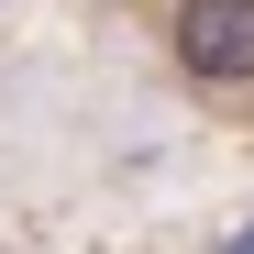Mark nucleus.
Instances as JSON below:
<instances>
[{"instance_id": "nucleus-1", "label": "nucleus", "mask_w": 254, "mask_h": 254, "mask_svg": "<svg viewBox=\"0 0 254 254\" xmlns=\"http://www.w3.org/2000/svg\"><path fill=\"white\" fill-rule=\"evenodd\" d=\"M166 66L188 89H254V0H177L166 11Z\"/></svg>"}, {"instance_id": "nucleus-2", "label": "nucleus", "mask_w": 254, "mask_h": 254, "mask_svg": "<svg viewBox=\"0 0 254 254\" xmlns=\"http://www.w3.org/2000/svg\"><path fill=\"white\" fill-rule=\"evenodd\" d=\"M221 254H254V210H232V221H221Z\"/></svg>"}]
</instances>
